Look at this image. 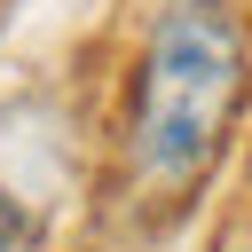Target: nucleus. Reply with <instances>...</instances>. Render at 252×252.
<instances>
[{"instance_id":"nucleus-1","label":"nucleus","mask_w":252,"mask_h":252,"mask_svg":"<svg viewBox=\"0 0 252 252\" xmlns=\"http://www.w3.org/2000/svg\"><path fill=\"white\" fill-rule=\"evenodd\" d=\"M252 94V32L236 0H165L126 79V181L142 205H189L220 165Z\"/></svg>"},{"instance_id":"nucleus-2","label":"nucleus","mask_w":252,"mask_h":252,"mask_svg":"<svg viewBox=\"0 0 252 252\" xmlns=\"http://www.w3.org/2000/svg\"><path fill=\"white\" fill-rule=\"evenodd\" d=\"M24 236H32V220H24V213H16V205H8V197H0V252H16V244H24Z\"/></svg>"}]
</instances>
